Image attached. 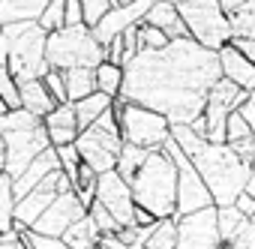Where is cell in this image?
<instances>
[{"label":"cell","instance_id":"1","mask_svg":"<svg viewBox=\"0 0 255 249\" xmlns=\"http://www.w3.org/2000/svg\"><path fill=\"white\" fill-rule=\"evenodd\" d=\"M216 81H222L219 51H210L186 36L159 51H141L126 63L120 96L153 108L171 126H189L204 114Z\"/></svg>","mask_w":255,"mask_h":249},{"label":"cell","instance_id":"2","mask_svg":"<svg viewBox=\"0 0 255 249\" xmlns=\"http://www.w3.org/2000/svg\"><path fill=\"white\" fill-rule=\"evenodd\" d=\"M138 207L150 210L156 219L177 216V165L165 150H150L141 168L129 180Z\"/></svg>","mask_w":255,"mask_h":249},{"label":"cell","instance_id":"3","mask_svg":"<svg viewBox=\"0 0 255 249\" xmlns=\"http://www.w3.org/2000/svg\"><path fill=\"white\" fill-rule=\"evenodd\" d=\"M192 165L198 168L201 180L207 183L216 207L234 204L237 195L246 189V180L252 174V165L246 159H240L228 144H213V141H207L192 156Z\"/></svg>","mask_w":255,"mask_h":249},{"label":"cell","instance_id":"4","mask_svg":"<svg viewBox=\"0 0 255 249\" xmlns=\"http://www.w3.org/2000/svg\"><path fill=\"white\" fill-rule=\"evenodd\" d=\"M3 39L9 42V72L18 84L24 81H36L48 72V60H45V45H48V33L42 30L39 21H21V24H9L3 27Z\"/></svg>","mask_w":255,"mask_h":249},{"label":"cell","instance_id":"5","mask_svg":"<svg viewBox=\"0 0 255 249\" xmlns=\"http://www.w3.org/2000/svg\"><path fill=\"white\" fill-rule=\"evenodd\" d=\"M45 60H48V69L69 72L78 66L96 69L99 63L108 60V54H105V45L96 42L93 30L81 24V27H63L57 33H48Z\"/></svg>","mask_w":255,"mask_h":249},{"label":"cell","instance_id":"6","mask_svg":"<svg viewBox=\"0 0 255 249\" xmlns=\"http://www.w3.org/2000/svg\"><path fill=\"white\" fill-rule=\"evenodd\" d=\"M111 108L117 114L126 144L141 147V150H162V144L171 138V123L162 114H156L153 108H144L138 102L123 99V96H117Z\"/></svg>","mask_w":255,"mask_h":249},{"label":"cell","instance_id":"7","mask_svg":"<svg viewBox=\"0 0 255 249\" xmlns=\"http://www.w3.org/2000/svg\"><path fill=\"white\" fill-rule=\"evenodd\" d=\"M123 132H120V123H117V114L114 108H108L93 126H87L75 147H78V156L84 165H90L96 174H108L117 168V156L123 150Z\"/></svg>","mask_w":255,"mask_h":249},{"label":"cell","instance_id":"8","mask_svg":"<svg viewBox=\"0 0 255 249\" xmlns=\"http://www.w3.org/2000/svg\"><path fill=\"white\" fill-rule=\"evenodd\" d=\"M177 9H180L189 39H195L198 45H204L210 51H222L225 45H231V39H234L231 18L222 12L219 0H183Z\"/></svg>","mask_w":255,"mask_h":249},{"label":"cell","instance_id":"9","mask_svg":"<svg viewBox=\"0 0 255 249\" xmlns=\"http://www.w3.org/2000/svg\"><path fill=\"white\" fill-rule=\"evenodd\" d=\"M162 150L177 165V216H189V213H198L204 207H213V195H210L207 183L201 180V174L192 165V159L174 144V138H168L162 144Z\"/></svg>","mask_w":255,"mask_h":249},{"label":"cell","instance_id":"10","mask_svg":"<svg viewBox=\"0 0 255 249\" xmlns=\"http://www.w3.org/2000/svg\"><path fill=\"white\" fill-rule=\"evenodd\" d=\"M0 138H3V147H6L3 174H9L12 180L21 177L24 168H27L42 150L51 147L45 123H39V126H24V129H6V132H0Z\"/></svg>","mask_w":255,"mask_h":249},{"label":"cell","instance_id":"11","mask_svg":"<svg viewBox=\"0 0 255 249\" xmlns=\"http://www.w3.org/2000/svg\"><path fill=\"white\" fill-rule=\"evenodd\" d=\"M249 99L246 90H240L237 84H231L228 78L216 81V87L207 96L204 105V123H207V141L213 144H225V129H228V117L234 111H240V105Z\"/></svg>","mask_w":255,"mask_h":249},{"label":"cell","instance_id":"12","mask_svg":"<svg viewBox=\"0 0 255 249\" xmlns=\"http://www.w3.org/2000/svg\"><path fill=\"white\" fill-rule=\"evenodd\" d=\"M177 219V249H219V225H216V204L204 207L189 216H174Z\"/></svg>","mask_w":255,"mask_h":249},{"label":"cell","instance_id":"13","mask_svg":"<svg viewBox=\"0 0 255 249\" xmlns=\"http://www.w3.org/2000/svg\"><path fill=\"white\" fill-rule=\"evenodd\" d=\"M96 201L117 219L120 228L132 225L135 219V198H132V189L117 171H108V174H99V183H96Z\"/></svg>","mask_w":255,"mask_h":249},{"label":"cell","instance_id":"14","mask_svg":"<svg viewBox=\"0 0 255 249\" xmlns=\"http://www.w3.org/2000/svg\"><path fill=\"white\" fill-rule=\"evenodd\" d=\"M87 216V207L81 204V198L69 189V192H60L54 201H51V207L39 216V222L30 228V231H36V234H45V237H63L78 219H84Z\"/></svg>","mask_w":255,"mask_h":249},{"label":"cell","instance_id":"15","mask_svg":"<svg viewBox=\"0 0 255 249\" xmlns=\"http://www.w3.org/2000/svg\"><path fill=\"white\" fill-rule=\"evenodd\" d=\"M150 6H153V0H132V3H117L96 27H93V36H96V42L99 45H111L117 36H123L129 27H135V24H141L144 18H147V12H150Z\"/></svg>","mask_w":255,"mask_h":249},{"label":"cell","instance_id":"16","mask_svg":"<svg viewBox=\"0 0 255 249\" xmlns=\"http://www.w3.org/2000/svg\"><path fill=\"white\" fill-rule=\"evenodd\" d=\"M51 171H60V156H57V147H48V150H42L27 168H24V174L21 177H15L12 180V192H15V201H21L27 192H33Z\"/></svg>","mask_w":255,"mask_h":249},{"label":"cell","instance_id":"17","mask_svg":"<svg viewBox=\"0 0 255 249\" xmlns=\"http://www.w3.org/2000/svg\"><path fill=\"white\" fill-rule=\"evenodd\" d=\"M45 129H48V141L51 147H63V144H75L81 129H78V117H75V105H57L45 120Z\"/></svg>","mask_w":255,"mask_h":249},{"label":"cell","instance_id":"18","mask_svg":"<svg viewBox=\"0 0 255 249\" xmlns=\"http://www.w3.org/2000/svg\"><path fill=\"white\" fill-rule=\"evenodd\" d=\"M219 63H222V78H228L231 84H237L246 93L255 90V63L246 60L234 45H225L219 51Z\"/></svg>","mask_w":255,"mask_h":249},{"label":"cell","instance_id":"19","mask_svg":"<svg viewBox=\"0 0 255 249\" xmlns=\"http://www.w3.org/2000/svg\"><path fill=\"white\" fill-rule=\"evenodd\" d=\"M144 21L153 24V27H159L171 42L189 36V33H186V24H183V18H180V9H177L174 3H159V0H153V6H150V12H147Z\"/></svg>","mask_w":255,"mask_h":249},{"label":"cell","instance_id":"20","mask_svg":"<svg viewBox=\"0 0 255 249\" xmlns=\"http://www.w3.org/2000/svg\"><path fill=\"white\" fill-rule=\"evenodd\" d=\"M225 144L240 156V159H246L249 165H252V156H255V129L249 126V123L234 111L231 117H228V129H225Z\"/></svg>","mask_w":255,"mask_h":249},{"label":"cell","instance_id":"21","mask_svg":"<svg viewBox=\"0 0 255 249\" xmlns=\"http://www.w3.org/2000/svg\"><path fill=\"white\" fill-rule=\"evenodd\" d=\"M48 0H0V27L21 24V21H39Z\"/></svg>","mask_w":255,"mask_h":249},{"label":"cell","instance_id":"22","mask_svg":"<svg viewBox=\"0 0 255 249\" xmlns=\"http://www.w3.org/2000/svg\"><path fill=\"white\" fill-rule=\"evenodd\" d=\"M18 90H21V108L30 111V114H36V117H42V120L57 108V102H54V96L48 93V87H45L42 78L24 81V84H18Z\"/></svg>","mask_w":255,"mask_h":249},{"label":"cell","instance_id":"23","mask_svg":"<svg viewBox=\"0 0 255 249\" xmlns=\"http://www.w3.org/2000/svg\"><path fill=\"white\" fill-rule=\"evenodd\" d=\"M114 105V99L111 96H105V93H90L87 99H81V102H75V117H78V129L84 132L87 126H93V123L108 111Z\"/></svg>","mask_w":255,"mask_h":249},{"label":"cell","instance_id":"24","mask_svg":"<svg viewBox=\"0 0 255 249\" xmlns=\"http://www.w3.org/2000/svg\"><path fill=\"white\" fill-rule=\"evenodd\" d=\"M63 243H66L69 249H96V246L102 243V234H99L96 222H93L90 216H84V219H78V222L63 234Z\"/></svg>","mask_w":255,"mask_h":249},{"label":"cell","instance_id":"25","mask_svg":"<svg viewBox=\"0 0 255 249\" xmlns=\"http://www.w3.org/2000/svg\"><path fill=\"white\" fill-rule=\"evenodd\" d=\"M66 78V90H69V102H81L87 99L90 93H96V69H87V66H78V69H69L63 72Z\"/></svg>","mask_w":255,"mask_h":249},{"label":"cell","instance_id":"26","mask_svg":"<svg viewBox=\"0 0 255 249\" xmlns=\"http://www.w3.org/2000/svg\"><path fill=\"white\" fill-rule=\"evenodd\" d=\"M15 231V192H12V177L0 174V234Z\"/></svg>","mask_w":255,"mask_h":249},{"label":"cell","instance_id":"27","mask_svg":"<svg viewBox=\"0 0 255 249\" xmlns=\"http://www.w3.org/2000/svg\"><path fill=\"white\" fill-rule=\"evenodd\" d=\"M96 90L105 93V96H111V99H117L120 90H123V66L108 63V60L99 63L96 66Z\"/></svg>","mask_w":255,"mask_h":249},{"label":"cell","instance_id":"28","mask_svg":"<svg viewBox=\"0 0 255 249\" xmlns=\"http://www.w3.org/2000/svg\"><path fill=\"white\" fill-rule=\"evenodd\" d=\"M243 222H249L234 204H228V207H216V225H219V237H222V243H231L234 240V234L243 228Z\"/></svg>","mask_w":255,"mask_h":249},{"label":"cell","instance_id":"29","mask_svg":"<svg viewBox=\"0 0 255 249\" xmlns=\"http://www.w3.org/2000/svg\"><path fill=\"white\" fill-rule=\"evenodd\" d=\"M96 183H99V174H96L90 165H84V162H81L78 177H75V183H72V192L81 198V204H84V207H90V204L96 201Z\"/></svg>","mask_w":255,"mask_h":249},{"label":"cell","instance_id":"30","mask_svg":"<svg viewBox=\"0 0 255 249\" xmlns=\"http://www.w3.org/2000/svg\"><path fill=\"white\" fill-rule=\"evenodd\" d=\"M147 249H177V219H159L153 225Z\"/></svg>","mask_w":255,"mask_h":249},{"label":"cell","instance_id":"31","mask_svg":"<svg viewBox=\"0 0 255 249\" xmlns=\"http://www.w3.org/2000/svg\"><path fill=\"white\" fill-rule=\"evenodd\" d=\"M171 138H174V144H177L189 159H192L204 144H207V138H204L201 132H195L192 126H171Z\"/></svg>","mask_w":255,"mask_h":249},{"label":"cell","instance_id":"32","mask_svg":"<svg viewBox=\"0 0 255 249\" xmlns=\"http://www.w3.org/2000/svg\"><path fill=\"white\" fill-rule=\"evenodd\" d=\"M231 33L234 39H255V0H249L237 15H231Z\"/></svg>","mask_w":255,"mask_h":249},{"label":"cell","instance_id":"33","mask_svg":"<svg viewBox=\"0 0 255 249\" xmlns=\"http://www.w3.org/2000/svg\"><path fill=\"white\" fill-rule=\"evenodd\" d=\"M39 24L45 33H57L66 27V0H48L45 12L39 15Z\"/></svg>","mask_w":255,"mask_h":249},{"label":"cell","instance_id":"34","mask_svg":"<svg viewBox=\"0 0 255 249\" xmlns=\"http://www.w3.org/2000/svg\"><path fill=\"white\" fill-rule=\"evenodd\" d=\"M117 6V0H81V12H84V27H96L111 9Z\"/></svg>","mask_w":255,"mask_h":249},{"label":"cell","instance_id":"35","mask_svg":"<svg viewBox=\"0 0 255 249\" xmlns=\"http://www.w3.org/2000/svg\"><path fill=\"white\" fill-rule=\"evenodd\" d=\"M0 99L9 105V111L21 108V90H18V81L12 78L9 66H0Z\"/></svg>","mask_w":255,"mask_h":249},{"label":"cell","instance_id":"36","mask_svg":"<svg viewBox=\"0 0 255 249\" xmlns=\"http://www.w3.org/2000/svg\"><path fill=\"white\" fill-rule=\"evenodd\" d=\"M138 42H141V51H159V48H165L171 39H168L159 27L141 21V24H138Z\"/></svg>","mask_w":255,"mask_h":249},{"label":"cell","instance_id":"37","mask_svg":"<svg viewBox=\"0 0 255 249\" xmlns=\"http://www.w3.org/2000/svg\"><path fill=\"white\" fill-rule=\"evenodd\" d=\"M57 156H60V171L66 174V180H69V186H72L75 177H78V168H81L78 147H75V144H63V147H57Z\"/></svg>","mask_w":255,"mask_h":249},{"label":"cell","instance_id":"38","mask_svg":"<svg viewBox=\"0 0 255 249\" xmlns=\"http://www.w3.org/2000/svg\"><path fill=\"white\" fill-rule=\"evenodd\" d=\"M87 216L96 222V228H99V234H102V237H108V234H117V231H120L117 219H114V216H111V213L99 204V201H93V204L87 207Z\"/></svg>","mask_w":255,"mask_h":249},{"label":"cell","instance_id":"39","mask_svg":"<svg viewBox=\"0 0 255 249\" xmlns=\"http://www.w3.org/2000/svg\"><path fill=\"white\" fill-rule=\"evenodd\" d=\"M42 81H45V87H48V93L54 96L57 105H69V90H66V78H63V72L48 69V72L42 75Z\"/></svg>","mask_w":255,"mask_h":249},{"label":"cell","instance_id":"40","mask_svg":"<svg viewBox=\"0 0 255 249\" xmlns=\"http://www.w3.org/2000/svg\"><path fill=\"white\" fill-rule=\"evenodd\" d=\"M21 240L30 249H69L63 243V237H45V234H36V231H21Z\"/></svg>","mask_w":255,"mask_h":249},{"label":"cell","instance_id":"41","mask_svg":"<svg viewBox=\"0 0 255 249\" xmlns=\"http://www.w3.org/2000/svg\"><path fill=\"white\" fill-rule=\"evenodd\" d=\"M231 249H255V222H243V228L234 234V240L228 243Z\"/></svg>","mask_w":255,"mask_h":249},{"label":"cell","instance_id":"42","mask_svg":"<svg viewBox=\"0 0 255 249\" xmlns=\"http://www.w3.org/2000/svg\"><path fill=\"white\" fill-rule=\"evenodd\" d=\"M84 12H81V0H66V27H81Z\"/></svg>","mask_w":255,"mask_h":249},{"label":"cell","instance_id":"43","mask_svg":"<svg viewBox=\"0 0 255 249\" xmlns=\"http://www.w3.org/2000/svg\"><path fill=\"white\" fill-rule=\"evenodd\" d=\"M234 207H237L246 219H255V198H252V195L240 192V195H237V201H234Z\"/></svg>","mask_w":255,"mask_h":249},{"label":"cell","instance_id":"44","mask_svg":"<svg viewBox=\"0 0 255 249\" xmlns=\"http://www.w3.org/2000/svg\"><path fill=\"white\" fill-rule=\"evenodd\" d=\"M231 45H234L246 60H252V63H255V39H231Z\"/></svg>","mask_w":255,"mask_h":249},{"label":"cell","instance_id":"45","mask_svg":"<svg viewBox=\"0 0 255 249\" xmlns=\"http://www.w3.org/2000/svg\"><path fill=\"white\" fill-rule=\"evenodd\" d=\"M246 3H249V0H219V6H222V12H225L228 18H231V15H237Z\"/></svg>","mask_w":255,"mask_h":249},{"label":"cell","instance_id":"46","mask_svg":"<svg viewBox=\"0 0 255 249\" xmlns=\"http://www.w3.org/2000/svg\"><path fill=\"white\" fill-rule=\"evenodd\" d=\"M18 243H21V234H18V231L0 234V249H18Z\"/></svg>","mask_w":255,"mask_h":249},{"label":"cell","instance_id":"47","mask_svg":"<svg viewBox=\"0 0 255 249\" xmlns=\"http://www.w3.org/2000/svg\"><path fill=\"white\" fill-rule=\"evenodd\" d=\"M237 114H240V117H243V120H246V123H249V126H252V129H255V105H252V102H249V99H246V102H243V105H240V111H237Z\"/></svg>","mask_w":255,"mask_h":249},{"label":"cell","instance_id":"48","mask_svg":"<svg viewBox=\"0 0 255 249\" xmlns=\"http://www.w3.org/2000/svg\"><path fill=\"white\" fill-rule=\"evenodd\" d=\"M243 192L255 198V168H252V174H249V180H246V189H243Z\"/></svg>","mask_w":255,"mask_h":249},{"label":"cell","instance_id":"49","mask_svg":"<svg viewBox=\"0 0 255 249\" xmlns=\"http://www.w3.org/2000/svg\"><path fill=\"white\" fill-rule=\"evenodd\" d=\"M6 111H9V105H6V102H3V99H0V117H3V114H6Z\"/></svg>","mask_w":255,"mask_h":249},{"label":"cell","instance_id":"50","mask_svg":"<svg viewBox=\"0 0 255 249\" xmlns=\"http://www.w3.org/2000/svg\"><path fill=\"white\" fill-rule=\"evenodd\" d=\"M159 3H174V6H180V3H183V0H159Z\"/></svg>","mask_w":255,"mask_h":249},{"label":"cell","instance_id":"51","mask_svg":"<svg viewBox=\"0 0 255 249\" xmlns=\"http://www.w3.org/2000/svg\"><path fill=\"white\" fill-rule=\"evenodd\" d=\"M18 249H30V246H27V243H24V240H21V243H18Z\"/></svg>","mask_w":255,"mask_h":249},{"label":"cell","instance_id":"52","mask_svg":"<svg viewBox=\"0 0 255 249\" xmlns=\"http://www.w3.org/2000/svg\"><path fill=\"white\" fill-rule=\"evenodd\" d=\"M117 3H132V0H117Z\"/></svg>","mask_w":255,"mask_h":249},{"label":"cell","instance_id":"53","mask_svg":"<svg viewBox=\"0 0 255 249\" xmlns=\"http://www.w3.org/2000/svg\"><path fill=\"white\" fill-rule=\"evenodd\" d=\"M219 249H231V246H228V243H222V246H219Z\"/></svg>","mask_w":255,"mask_h":249},{"label":"cell","instance_id":"54","mask_svg":"<svg viewBox=\"0 0 255 249\" xmlns=\"http://www.w3.org/2000/svg\"><path fill=\"white\" fill-rule=\"evenodd\" d=\"M252 168H255V156H252Z\"/></svg>","mask_w":255,"mask_h":249},{"label":"cell","instance_id":"55","mask_svg":"<svg viewBox=\"0 0 255 249\" xmlns=\"http://www.w3.org/2000/svg\"><path fill=\"white\" fill-rule=\"evenodd\" d=\"M96 249H105V246H102V243H99V246H96Z\"/></svg>","mask_w":255,"mask_h":249},{"label":"cell","instance_id":"56","mask_svg":"<svg viewBox=\"0 0 255 249\" xmlns=\"http://www.w3.org/2000/svg\"><path fill=\"white\" fill-rule=\"evenodd\" d=\"M0 33H3V27H0Z\"/></svg>","mask_w":255,"mask_h":249},{"label":"cell","instance_id":"57","mask_svg":"<svg viewBox=\"0 0 255 249\" xmlns=\"http://www.w3.org/2000/svg\"><path fill=\"white\" fill-rule=\"evenodd\" d=\"M0 174H3V171H0Z\"/></svg>","mask_w":255,"mask_h":249},{"label":"cell","instance_id":"58","mask_svg":"<svg viewBox=\"0 0 255 249\" xmlns=\"http://www.w3.org/2000/svg\"><path fill=\"white\" fill-rule=\"evenodd\" d=\"M252 222H255V219H252Z\"/></svg>","mask_w":255,"mask_h":249}]
</instances>
